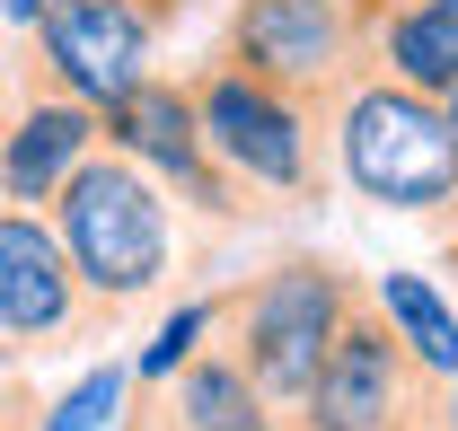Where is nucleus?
<instances>
[{
    "mask_svg": "<svg viewBox=\"0 0 458 431\" xmlns=\"http://www.w3.org/2000/svg\"><path fill=\"white\" fill-rule=\"evenodd\" d=\"M352 308H361V273H344L335 256H274L221 300L229 352L247 361V378L265 387V405L283 423L309 396V378H318V361H327V343L344 334Z\"/></svg>",
    "mask_w": 458,
    "mask_h": 431,
    "instance_id": "4",
    "label": "nucleus"
},
{
    "mask_svg": "<svg viewBox=\"0 0 458 431\" xmlns=\"http://www.w3.org/2000/svg\"><path fill=\"white\" fill-rule=\"evenodd\" d=\"M45 220L62 229L80 282L106 300L114 317L141 308V300L176 273V194L141 159H123V150L80 159V167H71V185L45 203Z\"/></svg>",
    "mask_w": 458,
    "mask_h": 431,
    "instance_id": "3",
    "label": "nucleus"
},
{
    "mask_svg": "<svg viewBox=\"0 0 458 431\" xmlns=\"http://www.w3.org/2000/svg\"><path fill=\"white\" fill-rule=\"evenodd\" d=\"M370 71H388L423 97H458V0H388Z\"/></svg>",
    "mask_w": 458,
    "mask_h": 431,
    "instance_id": "11",
    "label": "nucleus"
},
{
    "mask_svg": "<svg viewBox=\"0 0 458 431\" xmlns=\"http://www.w3.org/2000/svg\"><path fill=\"white\" fill-rule=\"evenodd\" d=\"M274 431H300V423H274Z\"/></svg>",
    "mask_w": 458,
    "mask_h": 431,
    "instance_id": "19",
    "label": "nucleus"
},
{
    "mask_svg": "<svg viewBox=\"0 0 458 431\" xmlns=\"http://www.w3.org/2000/svg\"><path fill=\"white\" fill-rule=\"evenodd\" d=\"M379 9L388 0H229L221 62L247 80H274L291 97H335L370 71L379 45Z\"/></svg>",
    "mask_w": 458,
    "mask_h": 431,
    "instance_id": "6",
    "label": "nucleus"
},
{
    "mask_svg": "<svg viewBox=\"0 0 458 431\" xmlns=\"http://www.w3.org/2000/svg\"><path fill=\"white\" fill-rule=\"evenodd\" d=\"M0 352H9V343H0Z\"/></svg>",
    "mask_w": 458,
    "mask_h": 431,
    "instance_id": "20",
    "label": "nucleus"
},
{
    "mask_svg": "<svg viewBox=\"0 0 458 431\" xmlns=\"http://www.w3.org/2000/svg\"><path fill=\"white\" fill-rule=\"evenodd\" d=\"M0 18H9V27H18V36H27V27H36V18H45V0H0Z\"/></svg>",
    "mask_w": 458,
    "mask_h": 431,
    "instance_id": "16",
    "label": "nucleus"
},
{
    "mask_svg": "<svg viewBox=\"0 0 458 431\" xmlns=\"http://www.w3.org/2000/svg\"><path fill=\"white\" fill-rule=\"evenodd\" d=\"M450 431H458V387H450Z\"/></svg>",
    "mask_w": 458,
    "mask_h": 431,
    "instance_id": "17",
    "label": "nucleus"
},
{
    "mask_svg": "<svg viewBox=\"0 0 458 431\" xmlns=\"http://www.w3.org/2000/svg\"><path fill=\"white\" fill-rule=\"evenodd\" d=\"M0 431H36V423H27V387H18V370H9V352H0Z\"/></svg>",
    "mask_w": 458,
    "mask_h": 431,
    "instance_id": "15",
    "label": "nucleus"
},
{
    "mask_svg": "<svg viewBox=\"0 0 458 431\" xmlns=\"http://www.w3.org/2000/svg\"><path fill=\"white\" fill-rule=\"evenodd\" d=\"M123 405H132V361H98L36 414V431H123Z\"/></svg>",
    "mask_w": 458,
    "mask_h": 431,
    "instance_id": "13",
    "label": "nucleus"
},
{
    "mask_svg": "<svg viewBox=\"0 0 458 431\" xmlns=\"http://www.w3.org/2000/svg\"><path fill=\"white\" fill-rule=\"evenodd\" d=\"M194 114H203V141L238 194H256V212H300L327 194L335 176V141H327V106L318 97H291L274 80H247L221 54L203 62L194 80Z\"/></svg>",
    "mask_w": 458,
    "mask_h": 431,
    "instance_id": "2",
    "label": "nucleus"
},
{
    "mask_svg": "<svg viewBox=\"0 0 458 431\" xmlns=\"http://www.w3.org/2000/svg\"><path fill=\"white\" fill-rule=\"evenodd\" d=\"M98 150H106V114L80 106V97H62V89H45V80L18 62V89H9V106H0V203L45 212L62 185H71V167L98 159Z\"/></svg>",
    "mask_w": 458,
    "mask_h": 431,
    "instance_id": "10",
    "label": "nucleus"
},
{
    "mask_svg": "<svg viewBox=\"0 0 458 431\" xmlns=\"http://www.w3.org/2000/svg\"><path fill=\"white\" fill-rule=\"evenodd\" d=\"M327 141H335V185L370 212L441 220L458 212V132L450 97H423L388 71H361L327 97Z\"/></svg>",
    "mask_w": 458,
    "mask_h": 431,
    "instance_id": "1",
    "label": "nucleus"
},
{
    "mask_svg": "<svg viewBox=\"0 0 458 431\" xmlns=\"http://www.w3.org/2000/svg\"><path fill=\"white\" fill-rule=\"evenodd\" d=\"M291 423L300 431H450V387L405 352L397 325L361 291V308L327 343V361L309 378V396L291 405Z\"/></svg>",
    "mask_w": 458,
    "mask_h": 431,
    "instance_id": "5",
    "label": "nucleus"
},
{
    "mask_svg": "<svg viewBox=\"0 0 458 431\" xmlns=\"http://www.w3.org/2000/svg\"><path fill=\"white\" fill-rule=\"evenodd\" d=\"M361 291H370V308H379V317L397 325L405 352L441 378V387H458V300H450V291H441L432 273H397V265L370 273Z\"/></svg>",
    "mask_w": 458,
    "mask_h": 431,
    "instance_id": "12",
    "label": "nucleus"
},
{
    "mask_svg": "<svg viewBox=\"0 0 458 431\" xmlns=\"http://www.w3.org/2000/svg\"><path fill=\"white\" fill-rule=\"evenodd\" d=\"M114 325V308L80 282L62 229L27 203H0V343L45 361V352H71V343H98Z\"/></svg>",
    "mask_w": 458,
    "mask_h": 431,
    "instance_id": "7",
    "label": "nucleus"
},
{
    "mask_svg": "<svg viewBox=\"0 0 458 431\" xmlns=\"http://www.w3.org/2000/svg\"><path fill=\"white\" fill-rule=\"evenodd\" d=\"M450 132H458V97H450Z\"/></svg>",
    "mask_w": 458,
    "mask_h": 431,
    "instance_id": "18",
    "label": "nucleus"
},
{
    "mask_svg": "<svg viewBox=\"0 0 458 431\" xmlns=\"http://www.w3.org/2000/svg\"><path fill=\"white\" fill-rule=\"evenodd\" d=\"M221 334V300H176L168 317H159V334L132 352V387H159V378H176L203 343Z\"/></svg>",
    "mask_w": 458,
    "mask_h": 431,
    "instance_id": "14",
    "label": "nucleus"
},
{
    "mask_svg": "<svg viewBox=\"0 0 458 431\" xmlns=\"http://www.w3.org/2000/svg\"><path fill=\"white\" fill-rule=\"evenodd\" d=\"M106 150L141 159L176 194V212H203L212 229H238V220L256 212V203L221 176V159H212V141H203V114H194V89H185V80H159V71H150L141 89H123V97L106 106Z\"/></svg>",
    "mask_w": 458,
    "mask_h": 431,
    "instance_id": "9",
    "label": "nucleus"
},
{
    "mask_svg": "<svg viewBox=\"0 0 458 431\" xmlns=\"http://www.w3.org/2000/svg\"><path fill=\"white\" fill-rule=\"evenodd\" d=\"M159 36H168V18H150L141 0H45V18L27 27V71L106 114L123 89L150 80Z\"/></svg>",
    "mask_w": 458,
    "mask_h": 431,
    "instance_id": "8",
    "label": "nucleus"
}]
</instances>
